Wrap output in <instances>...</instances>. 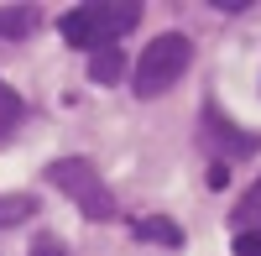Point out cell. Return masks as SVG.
<instances>
[{
  "instance_id": "5b68a950",
  "label": "cell",
  "mask_w": 261,
  "mask_h": 256,
  "mask_svg": "<svg viewBox=\"0 0 261 256\" xmlns=\"http://www.w3.org/2000/svg\"><path fill=\"white\" fill-rule=\"evenodd\" d=\"M120 73H125V53L120 47H99V53H89V79L94 84H120Z\"/></svg>"
},
{
  "instance_id": "30bf717a",
  "label": "cell",
  "mask_w": 261,
  "mask_h": 256,
  "mask_svg": "<svg viewBox=\"0 0 261 256\" xmlns=\"http://www.w3.org/2000/svg\"><path fill=\"white\" fill-rule=\"evenodd\" d=\"M21 120V99H16V89H6V84H0V131H6V125H16Z\"/></svg>"
},
{
  "instance_id": "7a4b0ae2",
  "label": "cell",
  "mask_w": 261,
  "mask_h": 256,
  "mask_svg": "<svg viewBox=\"0 0 261 256\" xmlns=\"http://www.w3.org/2000/svg\"><path fill=\"white\" fill-rule=\"evenodd\" d=\"M188 63H193V42L183 32H162V37H151L146 53L136 58V79L130 84H136L141 99H157V94H167L172 84L188 73Z\"/></svg>"
},
{
  "instance_id": "3957f363",
  "label": "cell",
  "mask_w": 261,
  "mask_h": 256,
  "mask_svg": "<svg viewBox=\"0 0 261 256\" xmlns=\"http://www.w3.org/2000/svg\"><path fill=\"white\" fill-rule=\"evenodd\" d=\"M47 183L63 188V194L84 209V220H110V215H115L110 188L99 183L94 162H84V157H63V162H53V167H47Z\"/></svg>"
},
{
  "instance_id": "7c38bea8",
  "label": "cell",
  "mask_w": 261,
  "mask_h": 256,
  "mask_svg": "<svg viewBox=\"0 0 261 256\" xmlns=\"http://www.w3.org/2000/svg\"><path fill=\"white\" fill-rule=\"evenodd\" d=\"M235 256H261V230H246V236H235Z\"/></svg>"
},
{
  "instance_id": "6da1fadb",
  "label": "cell",
  "mask_w": 261,
  "mask_h": 256,
  "mask_svg": "<svg viewBox=\"0 0 261 256\" xmlns=\"http://www.w3.org/2000/svg\"><path fill=\"white\" fill-rule=\"evenodd\" d=\"M141 21V6H130V0H94V6H73V11H63L58 21V32L68 47H115V37H125L130 27Z\"/></svg>"
},
{
  "instance_id": "277c9868",
  "label": "cell",
  "mask_w": 261,
  "mask_h": 256,
  "mask_svg": "<svg viewBox=\"0 0 261 256\" xmlns=\"http://www.w3.org/2000/svg\"><path fill=\"white\" fill-rule=\"evenodd\" d=\"M204 125H209V131L220 136V141H225V152H235V157H251V152H256V136H251V131H241L235 120H225L220 110H214V105L204 110Z\"/></svg>"
},
{
  "instance_id": "52a82bcc",
  "label": "cell",
  "mask_w": 261,
  "mask_h": 256,
  "mask_svg": "<svg viewBox=\"0 0 261 256\" xmlns=\"http://www.w3.org/2000/svg\"><path fill=\"white\" fill-rule=\"evenodd\" d=\"M37 215V199L32 194H0V230H11L21 220H32Z\"/></svg>"
},
{
  "instance_id": "4fadbf2b",
  "label": "cell",
  "mask_w": 261,
  "mask_h": 256,
  "mask_svg": "<svg viewBox=\"0 0 261 256\" xmlns=\"http://www.w3.org/2000/svg\"><path fill=\"white\" fill-rule=\"evenodd\" d=\"M225 183H230V167L214 162V167H209V188H225Z\"/></svg>"
},
{
  "instance_id": "8fae6325",
  "label": "cell",
  "mask_w": 261,
  "mask_h": 256,
  "mask_svg": "<svg viewBox=\"0 0 261 256\" xmlns=\"http://www.w3.org/2000/svg\"><path fill=\"white\" fill-rule=\"evenodd\" d=\"M32 256H68V246H63L58 236H37L32 241Z\"/></svg>"
},
{
  "instance_id": "8992f818",
  "label": "cell",
  "mask_w": 261,
  "mask_h": 256,
  "mask_svg": "<svg viewBox=\"0 0 261 256\" xmlns=\"http://www.w3.org/2000/svg\"><path fill=\"white\" fill-rule=\"evenodd\" d=\"M136 236H141V241H157V246H172V251L183 246V230L172 225L167 215H151V220H141V225H136Z\"/></svg>"
},
{
  "instance_id": "9c48e42d",
  "label": "cell",
  "mask_w": 261,
  "mask_h": 256,
  "mask_svg": "<svg viewBox=\"0 0 261 256\" xmlns=\"http://www.w3.org/2000/svg\"><path fill=\"white\" fill-rule=\"evenodd\" d=\"M235 225H241V236H246V230H261V183L241 199V209H235Z\"/></svg>"
},
{
  "instance_id": "ba28073f",
  "label": "cell",
  "mask_w": 261,
  "mask_h": 256,
  "mask_svg": "<svg viewBox=\"0 0 261 256\" xmlns=\"http://www.w3.org/2000/svg\"><path fill=\"white\" fill-rule=\"evenodd\" d=\"M37 27V11L32 6H11V11H0V37H27Z\"/></svg>"
}]
</instances>
